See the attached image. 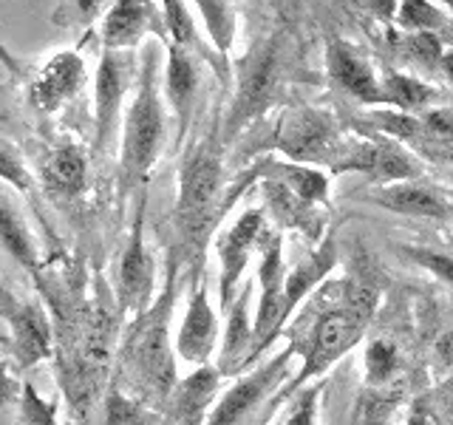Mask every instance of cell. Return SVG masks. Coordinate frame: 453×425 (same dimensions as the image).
<instances>
[{
    "mask_svg": "<svg viewBox=\"0 0 453 425\" xmlns=\"http://www.w3.org/2000/svg\"><path fill=\"white\" fill-rule=\"evenodd\" d=\"M377 304V290L357 281H343V290L337 292V298H326L323 309L311 312V318H306L303 329L292 340L295 354L301 358V368L289 386H283V397L301 391L309 382L323 380V375L337 360H343L363 340Z\"/></svg>",
    "mask_w": 453,
    "mask_h": 425,
    "instance_id": "1",
    "label": "cell"
},
{
    "mask_svg": "<svg viewBox=\"0 0 453 425\" xmlns=\"http://www.w3.org/2000/svg\"><path fill=\"white\" fill-rule=\"evenodd\" d=\"M159 46L150 42L139 57V80L122 117L119 142V193L145 188L167 142V103L159 85Z\"/></svg>",
    "mask_w": 453,
    "mask_h": 425,
    "instance_id": "2",
    "label": "cell"
},
{
    "mask_svg": "<svg viewBox=\"0 0 453 425\" xmlns=\"http://www.w3.org/2000/svg\"><path fill=\"white\" fill-rule=\"evenodd\" d=\"M176 273L179 264L173 259L167 267L165 290L148 312L134 318L119 349L122 372L131 377L136 391L153 403H167L170 391L179 382L176 335H170V312L176 304Z\"/></svg>",
    "mask_w": 453,
    "mask_h": 425,
    "instance_id": "3",
    "label": "cell"
},
{
    "mask_svg": "<svg viewBox=\"0 0 453 425\" xmlns=\"http://www.w3.org/2000/svg\"><path fill=\"white\" fill-rule=\"evenodd\" d=\"M221 190H224V165L219 136H198L184 151L179 167L176 190V233L179 247L188 261H198L216 230L221 216Z\"/></svg>",
    "mask_w": 453,
    "mask_h": 425,
    "instance_id": "4",
    "label": "cell"
},
{
    "mask_svg": "<svg viewBox=\"0 0 453 425\" xmlns=\"http://www.w3.org/2000/svg\"><path fill=\"white\" fill-rule=\"evenodd\" d=\"M235 94L224 117V136L230 139L261 117L278 94V37H264L261 42L233 63Z\"/></svg>",
    "mask_w": 453,
    "mask_h": 425,
    "instance_id": "5",
    "label": "cell"
},
{
    "mask_svg": "<svg viewBox=\"0 0 453 425\" xmlns=\"http://www.w3.org/2000/svg\"><path fill=\"white\" fill-rule=\"evenodd\" d=\"M136 51L103 49L94 74V151L105 153L113 145V136L122 131V117L127 108V94L139 80Z\"/></svg>",
    "mask_w": 453,
    "mask_h": 425,
    "instance_id": "6",
    "label": "cell"
},
{
    "mask_svg": "<svg viewBox=\"0 0 453 425\" xmlns=\"http://www.w3.org/2000/svg\"><path fill=\"white\" fill-rule=\"evenodd\" d=\"M346 134L340 131L332 113L318 108H295L280 117L275 128V148L283 159L297 165H311L332 170L340 151H343Z\"/></svg>",
    "mask_w": 453,
    "mask_h": 425,
    "instance_id": "7",
    "label": "cell"
},
{
    "mask_svg": "<svg viewBox=\"0 0 453 425\" xmlns=\"http://www.w3.org/2000/svg\"><path fill=\"white\" fill-rule=\"evenodd\" d=\"M329 174H360L377 184L411 182L419 176V165L405 145L386 134L346 136L343 151Z\"/></svg>",
    "mask_w": 453,
    "mask_h": 425,
    "instance_id": "8",
    "label": "cell"
},
{
    "mask_svg": "<svg viewBox=\"0 0 453 425\" xmlns=\"http://www.w3.org/2000/svg\"><path fill=\"white\" fill-rule=\"evenodd\" d=\"M295 358H297L295 346L289 344L278 354H273L269 360L247 368L244 375H238L233 386L224 394H219V400L212 406L204 425H241L250 414H255V411L261 408V403L269 394L283 386V380L289 377V368H292Z\"/></svg>",
    "mask_w": 453,
    "mask_h": 425,
    "instance_id": "9",
    "label": "cell"
},
{
    "mask_svg": "<svg viewBox=\"0 0 453 425\" xmlns=\"http://www.w3.org/2000/svg\"><path fill=\"white\" fill-rule=\"evenodd\" d=\"M289 269L283 267V238L275 230H266L258 247V306H255V349L250 358V368L266 349H273L278 335L283 332V283Z\"/></svg>",
    "mask_w": 453,
    "mask_h": 425,
    "instance_id": "10",
    "label": "cell"
},
{
    "mask_svg": "<svg viewBox=\"0 0 453 425\" xmlns=\"http://www.w3.org/2000/svg\"><path fill=\"white\" fill-rule=\"evenodd\" d=\"M266 210L250 207L241 216L224 227L216 238V255H219V306L226 309L238 295V283L244 278L252 255L258 252L261 241L266 236Z\"/></svg>",
    "mask_w": 453,
    "mask_h": 425,
    "instance_id": "11",
    "label": "cell"
},
{
    "mask_svg": "<svg viewBox=\"0 0 453 425\" xmlns=\"http://www.w3.org/2000/svg\"><path fill=\"white\" fill-rule=\"evenodd\" d=\"M117 298H119V309L131 318H139L142 312H148L156 298H159V292H156V264L145 244V202L139 205L136 221L131 227V236H127V244L119 259Z\"/></svg>",
    "mask_w": 453,
    "mask_h": 425,
    "instance_id": "12",
    "label": "cell"
},
{
    "mask_svg": "<svg viewBox=\"0 0 453 425\" xmlns=\"http://www.w3.org/2000/svg\"><path fill=\"white\" fill-rule=\"evenodd\" d=\"M88 80V68L77 49H63L42 63L28 80V105L40 117H54L68 103H74Z\"/></svg>",
    "mask_w": 453,
    "mask_h": 425,
    "instance_id": "13",
    "label": "cell"
},
{
    "mask_svg": "<svg viewBox=\"0 0 453 425\" xmlns=\"http://www.w3.org/2000/svg\"><path fill=\"white\" fill-rule=\"evenodd\" d=\"M148 37H156L162 46L170 40L159 0H113V6L99 23L103 49L136 51Z\"/></svg>",
    "mask_w": 453,
    "mask_h": 425,
    "instance_id": "14",
    "label": "cell"
},
{
    "mask_svg": "<svg viewBox=\"0 0 453 425\" xmlns=\"http://www.w3.org/2000/svg\"><path fill=\"white\" fill-rule=\"evenodd\" d=\"M219 344H221L219 312L210 304L207 287L202 281H196L176 329V354L181 363L198 368L210 363L212 354L219 352Z\"/></svg>",
    "mask_w": 453,
    "mask_h": 425,
    "instance_id": "15",
    "label": "cell"
},
{
    "mask_svg": "<svg viewBox=\"0 0 453 425\" xmlns=\"http://www.w3.org/2000/svg\"><path fill=\"white\" fill-rule=\"evenodd\" d=\"M252 292H255V278L247 281L233 298V304L226 306V321L221 329V344H219V363L216 368L221 377L244 375L250 368V358L255 349V321H252Z\"/></svg>",
    "mask_w": 453,
    "mask_h": 425,
    "instance_id": "16",
    "label": "cell"
},
{
    "mask_svg": "<svg viewBox=\"0 0 453 425\" xmlns=\"http://www.w3.org/2000/svg\"><path fill=\"white\" fill-rule=\"evenodd\" d=\"M165 103L173 113L176 122V145L188 136V128L193 120L196 97H198V63L196 54L176 42H165V80H162Z\"/></svg>",
    "mask_w": 453,
    "mask_h": 425,
    "instance_id": "17",
    "label": "cell"
},
{
    "mask_svg": "<svg viewBox=\"0 0 453 425\" xmlns=\"http://www.w3.org/2000/svg\"><path fill=\"white\" fill-rule=\"evenodd\" d=\"M368 202L377 207L396 212V216L411 219H428V221H453V198L442 190H434L428 184H419L417 179L411 182H391L377 184L368 193Z\"/></svg>",
    "mask_w": 453,
    "mask_h": 425,
    "instance_id": "18",
    "label": "cell"
},
{
    "mask_svg": "<svg viewBox=\"0 0 453 425\" xmlns=\"http://www.w3.org/2000/svg\"><path fill=\"white\" fill-rule=\"evenodd\" d=\"M91 162L77 142H60L40 162V188L51 202H74L88 190Z\"/></svg>",
    "mask_w": 453,
    "mask_h": 425,
    "instance_id": "19",
    "label": "cell"
},
{
    "mask_svg": "<svg viewBox=\"0 0 453 425\" xmlns=\"http://www.w3.org/2000/svg\"><path fill=\"white\" fill-rule=\"evenodd\" d=\"M221 372L216 366H198L176 382L165 403L167 425H204L219 400Z\"/></svg>",
    "mask_w": 453,
    "mask_h": 425,
    "instance_id": "20",
    "label": "cell"
},
{
    "mask_svg": "<svg viewBox=\"0 0 453 425\" xmlns=\"http://www.w3.org/2000/svg\"><path fill=\"white\" fill-rule=\"evenodd\" d=\"M9 326V346L14 363L20 368H35L37 363L51 358L54 349V329L46 306L40 301L18 304V309L6 318Z\"/></svg>",
    "mask_w": 453,
    "mask_h": 425,
    "instance_id": "21",
    "label": "cell"
},
{
    "mask_svg": "<svg viewBox=\"0 0 453 425\" xmlns=\"http://www.w3.org/2000/svg\"><path fill=\"white\" fill-rule=\"evenodd\" d=\"M326 71H329V77L337 89H343L351 99H357L360 105H386L377 71L368 66L349 42L337 37L326 42Z\"/></svg>",
    "mask_w": 453,
    "mask_h": 425,
    "instance_id": "22",
    "label": "cell"
},
{
    "mask_svg": "<svg viewBox=\"0 0 453 425\" xmlns=\"http://www.w3.org/2000/svg\"><path fill=\"white\" fill-rule=\"evenodd\" d=\"M334 267H337V247L332 238H326L320 241V247L315 252L306 255L301 264H295L289 269L287 283H283V326L323 287V281L329 278Z\"/></svg>",
    "mask_w": 453,
    "mask_h": 425,
    "instance_id": "23",
    "label": "cell"
},
{
    "mask_svg": "<svg viewBox=\"0 0 453 425\" xmlns=\"http://www.w3.org/2000/svg\"><path fill=\"white\" fill-rule=\"evenodd\" d=\"M261 196H264V210L273 212V219L280 221L283 227L303 230V236L311 241H318L323 236L326 216H323L320 205L306 202V198L292 193L287 184H280L275 179L261 182Z\"/></svg>",
    "mask_w": 453,
    "mask_h": 425,
    "instance_id": "24",
    "label": "cell"
},
{
    "mask_svg": "<svg viewBox=\"0 0 453 425\" xmlns=\"http://www.w3.org/2000/svg\"><path fill=\"white\" fill-rule=\"evenodd\" d=\"M0 247L6 250V255L14 264L26 267L28 273H35L40 267V244L32 227H28V221L20 216V210L4 193H0Z\"/></svg>",
    "mask_w": 453,
    "mask_h": 425,
    "instance_id": "25",
    "label": "cell"
},
{
    "mask_svg": "<svg viewBox=\"0 0 453 425\" xmlns=\"http://www.w3.org/2000/svg\"><path fill=\"white\" fill-rule=\"evenodd\" d=\"M382 82V97H386V105L400 111V113H411V117H422V113L434 111L439 91L434 85H428L425 80L408 74V71H386L380 77Z\"/></svg>",
    "mask_w": 453,
    "mask_h": 425,
    "instance_id": "26",
    "label": "cell"
},
{
    "mask_svg": "<svg viewBox=\"0 0 453 425\" xmlns=\"http://www.w3.org/2000/svg\"><path fill=\"white\" fill-rule=\"evenodd\" d=\"M190 4L198 18H202L210 49L216 51V57L226 68H230L226 60H230V51L235 46V35H238L235 0H190Z\"/></svg>",
    "mask_w": 453,
    "mask_h": 425,
    "instance_id": "27",
    "label": "cell"
},
{
    "mask_svg": "<svg viewBox=\"0 0 453 425\" xmlns=\"http://www.w3.org/2000/svg\"><path fill=\"white\" fill-rule=\"evenodd\" d=\"M159 6H162V14H165V23H167V37L170 42H176V46H184V49H190L193 54H204L210 57V66L212 71L226 80L230 77V68H226L216 51L207 49L202 37H198V28H196V18H193V12L188 6V0H159Z\"/></svg>",
    "mask_w": 453,
    "mask_h": 425,
    "instance_id": "28",
    "label": "cell"
},
{
    "mask_svg": "<svg viewBox=\"0 0 453 425\" xmlns=\"http://www.w3.org/2000/svg\"><path fill=\"white\" fill-rule=\"evenodd\" d=\"M264 179H275L280 184H287L292 193L311 205H323L329 198V179L332 174L323 167H311V165H297L289 159H278L269 162L264 170Z\"/></svg>",
    "mask_w": 453,
    "mask_h": 425,
    "instance_id": "29",
    "label": "cell"
},
{
    "mask_svg": "<svg viewBox=\"0 0 453 425\" xmlns=\"http://www.w3.org/2000/svg\"><path fill=\"white\" fill-rule=\"evenodd\" d=\"M403 400L400 386H365L354 408V425H386Z\"/></svg>",
    "mask_w": 453,
    "mask_h": 425,
    "instance_id": "30",
    "label": "cell"
},
{
    "mask_svg": "<svg viewBox=\"0 0 453 425\" xmlns=\"http://www.w3.org/2000/svg\"><path fill=\"white\" fill-rule=\"evenodd\" d=\"M394 23L408 35H414V32L439 35L448 26V12L442 6L431 4V0H396Z\"/></svg>",
    "mask_w": 453,
    "mask_h": 425,
    "instance_id": "31",
    "label": "cell"
},
{
    "mask_svg": "<svg viewBox=\"0 0 453 425\" xmlns=\"http://www.w3.org/2000/svg\"><path fill=\"white\" fill-rule=\"evenodd\" d=\"M365 386H391L400 375V352L391 344V340L374 337L372 344L365 346Z\"/></svg>",
    "mask_w": 453,
    "mask_h": 425,
    "instance_id": "32",
    "label": "cell"
},
{
    "mask_svg": "<svg viewBox=\"0 0 453 425\" xmlns=\"http://www.w3.org/2000/svg\"><path fill=\"white\" fill-rule=\"evenodd\" d=\"M113 0H60L54 9V23L60 28H74V32H91L94 23L108 14Z\"/></svg>",
    "mask_w": 453,
    "mask_h": 425,
    "instance_id": "33",
    "label": "cell"
},
{
    "mask_svg": "<svg viewBox=\"0 0 453 425\" xmlns=\"http://www.w3.org/2000/svg\"><path fill=\"white\" fill-rule=\"evenodd\" d=\"M0 182L18 193H28L35 188V174L28 170L20 148L4 136H0Z\"/></svg>",
    "mask_w": 453,
    "mask_h": 425,
    "instance_id": "34",
    "label": "cell"
},
{
    "mask_svg": "<svg viewBox=\"0 0 453 425\" xmlns=\"http://www.w3.org/2000/svg\"><path fill=\"white\" fill-rule=\"evenodd\" d=\"M150 411L142 406V400H134L122 391H111L105 400V420L103 425H150Z\"/></svg>",
    "mask_w": 453,
    "mask_h": 425,
    "instance_id": "35",
    "label": "cell"
},
{
    "mask_svg": "<svg viewBox=\"0 0 453 425\" xmlns=\"http://www.w3.org/2000/svg\"><path fill=\"white\" fill-rule=\"evenodd\" d=\"M18 408H20V425H60V420H57V406L49 403L32 382H23Z\"/></svg>",
    "mask_w": 453,
    "mask_h": 425,
    "instance_id": "36",
    "label": "cell"
},
{
    "mask_svg": "<svg viewBox=\"0 0 453 425\" xmlns=\"http://www.w3.org/2000/svg\"><path fill=\"white\" fill-rule=\"evenodd\" d=\"M417 403L436 420V425H453V375L431 386Z\"/></svg>",
    "mask_w": 453,
    "mask_h": 425,
    "instance_id": "37",
    "label": "cell"
},
{
    "mask_svg": "<svg viewBox=\"0 0 453 425\" xmlns=\"http://www.w3.org/2000/svg\"><path fill=\"white\" fill-rule=\"evenodd\" d=\"M400 252L405 259H411L417 267H422L425 273H431L434 278H439L448 287H453V255H445V252H436V250H428V247H411V244H403Z\"/></svg>",
    "mask_w": 453,
    "mask_h": 425,
    "instance_id": "38",
    "label": "cell"
},
{
    "mask_svg": "<svg viewBox=\"0 0 453 425\" xmlns=\"http://www.w3.org/2000/svg\"><path fill=\"white\" fill-rule=\"evenodd\" d=\"M323 391V380L309 382L301 391H297V400L292 406V411L283 420V425H318V400Z\"/></svg>",
    "mask_w": 453,
    "mask_h": 425,
    "instance_id": "39",
    "label": "cell"
},
{
    "mask_svg": "<svg viewBox=\"0 0 453 425\" xmlns=\"http://www.w3.org/2000/svg\"><path fill=\"white\" fill-rule=\"evenodd\" d=\"M405 54L414 57L417 63H425V66H439V60H442V40H439V35H431V32H414L408 35L405 40Z\"/></svg>",
    "mask_w": 453,
    "mask_h": 425,
    "instance_id": "40",
    "label": "cell"
},
{
    "mask_svg": "<svg viewBox=\"0 0 453 425\" xmlns=\"http://www.w3.org/2000/svg\"><path fill=\"white\" fill-rule=\"evenodd\" d=\"M20 394H23V382L14 377L9 360H0V411L20 403Z\"/></svg>",
    "mask_w": 453,
    "mask_h": 425,
    "instance_id": "41",
    "label": "cell"
},
{
    "mask_svg": "<svg viewBox=\"0 0 453 425\" xmlns=\"http://www.w3.org/2000/svg\"><path fill=\"white\" fill-rule=\"evenodd\" d=\"M363 12H368L380 23H394L396 18V0H354Z\"/></svg>",
    "mask_w": 453,
    "mask_h": 425,
    "instance_id": "42",
    "label": "cell"
},
{
    "mask_svg": "<svg viewBox=\"0 0 453 425\" xmlns=\"http://www.w3.org/2000/svg\"><path fill=\"white\" fill-rule=\"evenodd\" d=\"M436 363H439V368H445L448 375H453V332H448L436 344Z\"/></svg>",
    "mask_w": 453,
    "mask_h": 425,
    "instance_id": "43",
    "label": "cell"
},
{
    "mask_svg": "<svg viewBox=\"0 0 453 425\" xmlns=\"http://www.w3.org/2000/svg\"><path fill=\"white\" fill-rule=\"evenodd\" d=\"M0 63H4V68L9 71L12 77H23V66H20V60L6 49V42H4V40H0Z\"/></svg>",
    "mask_w": 453,
    "mask_h": 425,
    "instance_id": "44",
    "label": "cell"
},
{
    "mask_svg": "<svg viewBox=\"0 0 453 425\" xmlns=\"http://www.w3.org/2000/svg\"><path fill=\"white\" fill-rule=\"evenodd\" d=\"M403 425H436V420L425 411L419 403H414V408L408 411V417H405V422Z\"/></svg>",
    "mask_w": 453,
    "mask_h": 425,
    "instance_id": "45",
    "label": "cell"
},
{
    "mask_svg": "<svg viewBox=\"0 0 453 425\" xmlns=\"http://www.w3.org/2000/svg\"><path fill=\"white\" fill-rule=\"evenodd\" d=\"M14 309H18V301H14V298H12V295L6 292V287H4V283H0V318L6 321V318L12 315Z\"/></svg>",
    "mask_w": 453,
    "mask_h": 425,
    "instance_id": "46",
    "label": "cell"
},
{
    "mask_svg": "<svg viewBox=\"0 0 453 425\" xmlns=\"http://www.w3.org/2000/svg\"><path fill=\"white\" fill-rule=\"evenodd\" d=\"M439 71H442V77L448 80V85L453 89V49H445L442 60H439Z\"/></svg>",
    "mask_w": 453,
    "mask_h": 425,
    "instance_id": "47",
    "label": "cell"
},
{
    "mask_svg": "<svg viewBox=\"0 0 453 425\" xmlns=\"http://www.w3.org/2000/svg\"><path fill=\"white\" fill-rule=\"evenodd\" d=\"M439 6H442L445 12H450V14H453V0H439Z\"/></svg>",
    "mask_w": 453,
    "mask_h": 425,
    "instance_id": "48",
    "label": "cell"
},
{
    "mask_svg": "<svg viewBox=\"0 0 453 425\" xmlns=\"http://www.w3.org/2000/svg\"><path fill=\"white\" fill-rule=\"evenodd\" d=\"M0 117H4V105H0Z\"/></svg>",
    "mask_w": 453,
    "mask_h": 425,
    "instance_id": "49",
    "label": "cell"
}]
</instances>
